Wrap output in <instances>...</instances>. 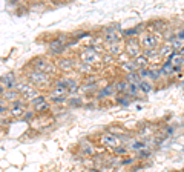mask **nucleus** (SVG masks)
I'll return each mask as SVG.
<instances>
[{
  "label": "nucleus",
  "instance_id": "obj_9",
  "mask_svg": "<svg viewBox=\"0 0 184 172\" xmlns=\"http://www.w3.org/2000/svg\"><path fill=\"white\" fill-rule=\"evenodd\" d=\"M25 109H23V101H16L11 105V109H9V114L12 115L14 118H22L25 117Z\"/></svg>",
  "mask_w": 184,
  "mask_h": 172
},
{
  "label": "nucleus",
  "instance_id": "obj_18",
  "mask_svg": "<svg viewBox=\"0 0 184 172\" xmlns=\"http://www.w3.org/2000/svg\"><path fill=\"white\" fill-rule=\"evenodd\" d=\"M123 68H124V69H128V71H130V72L138 71V66L135 65V61H128V63H124V65H123Z\"/></svg>",
  "mask_w": 184,
  "mask_h": 172
},
{
  "label": "nucleus",
  "instance_id": "obj_1",
  "mask_svg": "<svg viewBox=\"0 0 184 172\" xmlns=\"http://www.w3.org/2000/svg\"><path fill=\"white\" fill-rule=\"evenodd\" d=\"M28 80H29L31 85H36L38 88H43V86L46 88V86L51 85V77L48 76V74H45V72L36 71V69H32L31 72H28Z\"/></svg>",
  "mask_w": 184,
  "mask_h": 172
},
{
  "label": "nucleus",
  "instance_id": "obj_17",
  "mask_svg": "<svg viewBox=\"0 0 184 172\" xmlns=\"http://www.w3.org/2000/svg\"><path fill=\"white\" fill-rule=\"evenodd\" d=\"M138 88H140L143 92H150V91H152V83H149L146 80H141L140 85H138Z\"/></svg>",
  "mask_w": 184,
  "mask_h": 172
},
{
  "label": "nucleus",
  "instance_id": "obj_28",
  "mask_svg": "<svg viewBox=\"0 0 184 172\" xmlns=\"http://www.w3.org/2000/svg\"><path fill=\"white\" fill-rule=\"evenodd\" d=\"M5 112H8V109H6V106H3V108H0V115H3Z\"/></svg>",
  "mask_w": 184,
  "mask_h": 172
},
{
  "label": "nucleus",
  "instance_id": "obj_26",
  "mask_svg": "<svg viewBox=\"0 0 184 172\" xmlns=\"http://www.w3.org/2000/svg\"><path fill=\"white\" fill-rule=\"evenodd\" d=\"M177 38H181V40H183V38H184V29H181V31L178 32V36H177Z\"/></svg>",
  "mask_w": 184,
  "mask_h": 172
},
{
  "label": "nucleus",
  "instance_id": "obj_10",
  "mask_svg": "<svg viewBox=\"0 0 184 172\" xmlns=\"http://www.w3.org/2000/svg\"><path fill=\"white\" fill-rule=\"evenodd\" d=\"M57 68L61 69L63 72H68V71H71V69L74 68V61L71 60V58H58Z\"/></svg>",
  "mask_w": 184,
  "mask_h": 172
},
{
  "label": "nucleus",
  "instance_id": "obj_8",
  "mask_svg": "<svg viewBox=\"0 0 184 172\" xmlns=\"http://www.w3.org/2000/svg\"><path fill=\"white\" fill-rule=\"evenodd\" d=\"M17 83H18L17 77L14 76V74H5V76L0 77V85L3 88H6V89H14Z\"/></svg>",
  "mask_w": 184,
  "mask_h": 172
},
{
  "label": "nucleus",
  "instance_id": "obj_12",
  "mask_svg": "<svg viewBox=\"0 0 184 172\" xmlns=\"http://www.w3.org/2000/svg\"><path fill=\"white\" fill-rule=\"evenodd\" d=\"M18 98H20V94H18L16 89H8L5 94H3V100L8 103V101H12V103H16L18 101Z\"/></svg>",
  "mask_w": 184,
  "mask_h": 172
},
{
  "label": "nucleus",
  "instance_id": "obj_24",
  "mask_svg": "<svg viewBox=\"0 0 184 172\" xmlns=\"http://www.w3.org/2000/svg\"><path fill=\"white\" fill-rule=\"evenodd\" d=\"M110 52H112V54H118V52H120V46H118V45H117V46L112 45V46H110Z\"/></svg>",
  "mask_w": 184,
  "mask_h": 172
},
{
  "label": "nucleus",
  "instance_id": "obj_6",
  "mask_svg": "<svg viewBox=\"0 0 184 172\" xmlns=\"http://www.w3.org/2000/svg\"><path fill=\"white\" fill-rule=\"evenodd\" d=\"M140 51H141V43L135 38H130L128 42V46H126V52H128L129 57L137 58L140 57Z\"/></svg>",
  "mask_w": 184,
  "mask_h": 172
},
{
  "label": "nucleus",
  "instance_id": "obj_25",
  "mask_svg": "<svg viewBox=\"0 0 184 172\" xmlns=\"http://www.w3.org/2000/svg\"><path fill=\"white\" fill-rule=\"evenodd\" d=\"M32 117H34V112H31V111H26V112H25V118H26V120H31Z\"/></svg>",
  "mask_w": 184,
  "mask_h": 172
},
{
  "label": "nucleus",
  "instance_id": "obj_27",
  "mask_svg": "<svg viewBox=\"0 0 184 172\" xmlns=\"http://www.w3.org/2000/svg\"><path fill=\"white\" fill-rule=\"evenodd\" d=\"M3 106H6V101L3 100V97H0V108H3Z\"/></svg>",
  "mask_w": 184,
  "mask_h": 172
},
{
  "label": "nucleus",
  "instance_id": "obj_3",
  "mask_svg": "<svg viewBox=\"0 0 184 172\" xmlns=\"http://www.w3.org/2000/svg\"><path fill=\"white\" fill-rule=\"evenodd\" d=\"M14 89H16L22 97H25L26 100H29V101H32L36 97H38V92H37L34 88H31V85H28V83H20V81H18Z\"/></svg>",
  "mask_w": 184,
  "mask_h": 172
},
{
  "label": "nucleus",
  "instance_id": "obj_13",
  "mask_svg": "<svg viewBox=\"0 0 184 172\" xmlns=\"http://www.w3.org/2000/svg\"><path fill=\"white\" fill-rule=\"evenodd\" d=\"M169 61H170V63H172V66L177 69V66H181V65H183L184 58H183V56H180V54L173 52V54L169 57Z\"/></svg>",
  "mask_w": 184,
  "mask_h": 172
},
{
  "label": "nucleus",
  "instance_id": "obj_5",
  "mask_svg": "<svg viewBox=\"0 0 184 172\" xmlns=\"http://www.w3.org/2000/svg\"><path fill=\"white\" fill-rule=\"evenodd\" d=\"M100 143H101L103 146H106V148L115 149V148H118V145H120V137H118V135H114V134H103L100 137Z\"/></svg>",
  "mask_w": 184,
  "mask_h": 172
},
{
  "label": "nucleus",
  "instance_id": "obj_14",
  "mask_svg": "<svg viewBox=\"0 0 184 172\" xmlns=\"http://www.w3.org/2000/svg\"><path fill=\"white\" fill-rule=\"evenodd\" d=\"M129 88H130V83H128L126 80H121V81L115 83V89H117L118 92H121V94H128Z\"/></svg>",
  "mask_w": 184,
  "mask_h": 172
},
{
  "label": "nucleus",
  "instance_id": "obj_4",
  "mask_svg": "<svg viewBox=\"0 0 184 172\" xmlns=\"http://www.w3.org/2000/svg\"><path fill=\"white\" fill-rule=\"evenodd\" d=\"M78 57H80V60H81L83 63H86V65H92V63H95V61L100 60L98 52H97L94 48H86V49H83Z\"/></svg>",
  "mask_w": 184,
  "mask_h": 172
},
{
  "label": "nucleus",
  "instance_id": "obj_7",
  "mask_svg": "<svg viewBox=\"0 0 184 172\" xmlns=\"http://www.w3.org/2000/svg\"><path fill=\"white\" fill-rule=\"evenodd\" d=\"M31 105H32V108H34L36 112H46V111L49 109V103H48L46 97H43V96L36 97V98L31 101Z\"/></svg>",
  "mask_w": 184,
  "mask_h": 172
},
{
  "label": "nucleus",
  "instance_id": "obj_21",
  "mask_svg": "<svg viewBox=\"0 0 184 172\" xmlns=\"http://www.w3.org/2000/svg\"><path fill=\"white\" fill-rule=\"evenodd\" d=\"M114 154H117V155H126L128 154V149L126 148H123V146H118V148H115V149H112Z\"/></svg>",
  "mask_w": 184,
  "mask_h": 172
},
{
  "label": "nucleus",
  "instance_id": "obj_22",
  "mask_svg": "<svg viewBox=\"0 0 184 172\" xmlns=\"http://www.w3.org/2000/svg\"><path fill=\"white\" fill-rule=\"evenodd\" d=\"M117 103H118V105H129V103H130L129 96L128 97H118V98H117Z\"/></svg>",
  "mask_w": 184,
  "mask_h": 172
},
{
  "label": "nucleus",
  "instance_id": "obj_16",
  "mask_svg": "<svg viewBox=\"0 0 184 172\" xmlns=\"http://www.w3.org/2000/svg\"><path fill=\"white\" fill-rule=\"evenodd\" d=\"M114 91H115V86H106V88H103V89H100V92H98V98H103V97H109L110 94H114Z\"/></svg>",
  "mask_w": 184,
  "mask_h": 172
},
{
  "label": "nucleus",
  "instance_id": "obj_11",
  "mask_svg": "<svg viewBox=\"0 0 184 172\" xmlns=\"http://www.w3.org/2000/svg\"><path fill=\"white\" fill-rule=\"evenodd\" d=\"M157 45H158V42L153 36H146L141 38V46L146 49H153V48H157Z\"/></svg>",
  "mask_w": 184,
  "mask_h": 172
},
{
  "label": "nucleus",
  "instance_id": "obj_29",
  "mask_svg": "<svg viewBox=\"0 0 184 172\" xmlns=\"http://www.w3.org/2000/svg\"><path fill=\"white\" fill-rule=\"evenodd\" d=\"M180 56H184V49H183V51H181V52H180Z\"/></svg>",
  "mask_w": 184,
  "mask_h": 172
},
{
  "label": "nucleus",
  "instance_id": "obj_19",
  "mask_svg": "<svg viewBox=\"0 0 184 172\" xmlns=\"http://www.w3.org/2000/svg\"><path fill=\"white\" fill-rule=\"evenodd\" d=\"M135 65L138 66V69H141V68H146L147 58L146 57H137V60H135Z\"/></svg>",
  "mask_w": 184,
  "mask_h": 172
},
{
  "label": "nucleus",
  "instance_id": "obj_2",
  "mask_svg": "<svg viewBox=\"0 0 184 172\" xmlns=\"http://www.w3.org/2000/svg\"><path fill=\"white\" fill-rule=\"evenodd\" d=\"M31 65H32V68H34L36 71L45 72V74H48V76H51V74H54L55 72V65L49 63L46 58L37 57V58H34V60L31 61Z\"/></svg>",
  "mask_w": 184,
  "mask_h": 172
},
{
  "label": "nucleus",
  "instance_id": "obj_23",
  "mask_svg": "<svg viewBox=\"0 0 184 172\" xmlns=\"http://www.w3.org/2000/svg\"><path fill=\"white\" fill-rule=\"evenodd\" d=\"M68 105L69 106H80L81 105V100L80 98H71V100H68Z\"/></svg>",
  "mask_w": 184,
  "mask_h": 172
},
{
  "label": "nucleus",
  "instance_id": "obj_20",
  "mask_svg": "<svg viewBox=\"0 0 184 172\" xmlns=\"http://www.w3.org/2000/svg\"><path fill=\"white\" fill-rule=\"evenodd\" d=\"M140 29H143V25H138L137 28H132V29H128V31H124V34L126 36H133V34H137Z\"/></svg>",
  "mask_w": 184,
  "mask_h": 172
},
{
  "label": "nucleus",
  "instance_id": "obj_15",
  "mask_svg": "<svg viewBox=\"0 0 184 172\" xmlns=\"http://www.w3.org/2000/svg\"><path fill=\"white\" fill-rule=\"evenodd\" d=\"M160 72H161V76H163V74H166V76H170V74H173V72H175V68H173V66H172V63L167 60L164 65H163V68L160 69Z\"/></svg>",
  "mask_w": 184,
  "mask_h": 172
}]
</instances>
